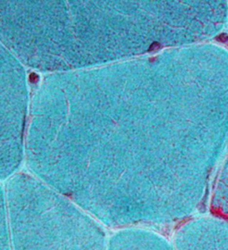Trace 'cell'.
Returning <instances> with one entry per match:
<instances>
[{
	"label": "cell",
	"mask_w": 228,
	"mask_h": 250,
	"mask_svg": "<svg viewBox=\"0 0 228 250\" xmlns=\"http://www.w3.org/2000/svg\"><path fill=\"white\" fill-rule=\"evenodd\" d=\"M9 221L13 250H108L100 224L66 204L13 202Z\"/></svg>",
	"instance_id": "obj_1"
},
{
	"label": "cell",
	"mask_w": 228,
	"mask_h": 250,
	"mask_svg": "<svg viewBox=\"0 0 228 250\" xmlns=\"http://www.w3.org/2000/svg\"><path fill=\"white\" fill-rule=\"evenodd\" d=\"M108 250H173L160 235L139 229H126L114 235Z\"/></svg>",
	"instance_id": "obj_2"
},
{
	"label": "cell",
	"mask_w": 228,
	"mask_h": 250,
	"mask_svg": "<svg viewBox=\"0 0 228 250\" xmlns=\"http://www.w3.org/2000/svg\"><path fill=\"white\" fill-rule=\"evenodd\" d=\"M160 47H161L160 44H159V43H157V42H154V43L151 46L150 48H149V50H150V51H154V50H158Z\"/></svg>",
	"instance_id": "obj_3"
},
{
	"label": "cell",
	"mask_w": 228,
	"mask_h": 250,
	"mask_svg": "<svg viewBox=\"0 0 228 250\" xmlns=\"http://www.w3.org/2000/svg\"><path fill=\"white\" fill-rule=\"evenodd\" d=\"M38 75H37L36 73H31V75H30V81H31V83H36L37 81H38Z\"/></svg>",
	"instance_id": "obj_4"
}]
</instances>
